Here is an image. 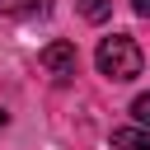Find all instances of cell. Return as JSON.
<instances>
[{"label": "cell", "mask_w": 150, "mask_h": 150, "mask_svg": "<svg viewBox=\"0 0 150 150\" xmlns=\"http://www.w3.org/2000/svg\"><path fill=\"white\" fill-rule=\"evenodd\" d=\"M5 122H9V117H5V112H0V127H5Z\"/></svg>", "instance_id": "cell-8"}, {"label": "cell", "mask_w": 150, "mask_h": 150, "mask_svg": "<svg viewBox=\"0 0 150 150\" xmlns=\"http://www.w3.org/2000/svg\"><path fill=\"white\" fill-rule=\"evenodd\" d=\"M94 61H98V75H108V80H117V84H127V80L141 75V47H136L127 33L103 38L98 52H94Z\"/></svg>", "instance_id": "cell-1"}, {"label": "cell", "mask_w": 150, "mask_h": 150, "mask_svg": "<svg viewBox=\"0 0 150 150\" xmlns=\"http://www.w3.org/2000/svg\"><path fill=\"white\" fill-rule=\"evenodd\" d=\"M112 150H150V131L145 127H122V131H112Z\"/></svg>", "instance_id": "cell-3"}, {"label": "cell", "mask_w": 150, "mask_h": 150, "mask_svg": "<svg viewBox=\"0 0 150 150\" xmlns=\"http://www.w3.org/2000/svg\"><path fill=\"white\" fill-rule=\"evenodd\" d=\"M131 117H136V127L150 131V94H136V98H131Z\"/></svg>", "instance_id": "cell-6"}, {"label": "cell", "mask_w": 150, "mask_h": 150, "mask_svg": "<svg viewBox=\"0 0 150 150\" xmlns=\"http://www.w3.org/2000/svg\"><path fill=\"white\" fill-rule=\"evenodd\" d=\"M80 14H84L89 23H103V19L112 14V0H80Z\"/></svg>", "instance_id": "cell-5"}, {"label": "cell", "mask_w": 150, "mask_h": 150, "mask_svg": "<svg viewBox=\"0 0 150 150\" xmlns=\"http://www.w3.org/2000/svg\"><path fill=\"white\" fill-rule=\"evenodd\" d=\"M131 9H136L141 19H150V0H131Z\"/></svg>", "instance_id": "cell-7"}, {"label": "cell", "mask_w": 150, "mask_h": 150, "mask_svg": "<svg viewBox=\"0 0 150 150\" xmlns=\"http://www.w3.org/2000/svg\"><path fill=\"white\" fill-rule=\"evenodd\" d=\"M0 9L5 14H47L52 0H0Z\"/></svg>", "instance_id": "cell-4"}, {"label": "cell", "mask_w": 150, "mask_h": 150, "mask_svg": "<svg viewBox=\"0 0 150 150\" xmlns=\"http://www.w3.org/2000/svg\"><path fill=\"white\" fill-rule=\"evenodd\" d=\"M38 61L47 66V75H52V80H70V75H75V66H80V52H75V42L56 38V42H47V47H42V56H38Z\"/></svg>", "instance_id": "cell-2"}]
</instances>
